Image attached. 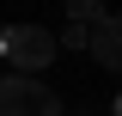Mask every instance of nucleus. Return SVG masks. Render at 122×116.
<instances>
[{
    "label": "nucleus",
    "instance_id": "nucleus-4",
    "mask_svg": "<svg viewBox=\"0 0 122 116\" xmlns=\"http://www.w3.org/2000/svg\"><path fill=\"white\" fill-rule=\"evenodd\" d=\"M67 12H73V25L86 31V25H98V18H104V6H98V0H67Z\"/></svg>",
    "mask_w": 122,
    "mask_h": 116
},
{
    "label": "nucleus",
    "instance_id": "nucleus-6",
    "mask_svg": "<svg viewBox=\"0 0 122 116\" xmlns=\"http://www.w3.org/2000/svg\"><path fill=\"white\" fill-rule=\"evenodd\" d=\"M0 37H6V25H0Z\"/></svg>",
    "mask_w": 122,
    "mask_h": 116
},
{
    "label": "nucleus",
    "instance_id": "nucleus-3",
    "mask_svg": "<svg viewBox=\"0 0 122 116\" xmlns=\"http://www.w3.org/2000/svg\"><path fill=\"white\" fill-rule=\"evenodd\" d=\"M86 49H92V61H98V67L122 73V18H116V12H104L98 25L86 31Z\"/></svg>",
    "mask_w": 122,
    "mask_h": 116
},
{
    "label": "nucleus",
    "instance_id": "nucleus-1",
    "mask_svg": "<svg viewBox=\"0 0 122 116\" xmlns=\"http://www.w3.org/2000/svg\"><path fill=\"white\" fill-rule=\"evenodd\" d=\"M0 55L12 61V73L37 79V73H43L49 61L61 55V49H55V37H49L43 25H6V37H0Z\"/></svg>",
    "mask_w": 122,
    "mask_h": 116
},
{
    "label": "nucleus",
    "instance_id": "nucleus-2",
    "mask_svg": "<svg viewBox=\"0 0 122 116\" xmlns=\"http://www.w3.org/2000/svg\"><path fill=\"white\" fill-rule=\"evenodd\" d=\"M0 116H61V98L43 86V79L6 73V79H0Z\"/></svg>",
    "mask_w": 122,
    "mask_h": 116
},
{
    "label": "nucleus",
    "instance_id": "nucleus-5",
    "mask_svg": "<svg viewBox=\"0 0 122 116\" xmlns=\"http://www.w3.org/2000/svg\"><path fill=\"white\" fill-rule=\"evenodd\" d=\"M110 116H122V92H116V104H110Z\"/></svg>",
    "mask_w": 122,
    "mask_h": 116
}]
</instances>
